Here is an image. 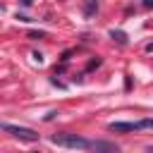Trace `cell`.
Instances as JSON below:
<instances>
[{"mask_svg":"<svg viewBox=\"0 0 153 153\" xmlns=\"http://www.w3.org/2000/svg\"><path fill=\"white\" fill-rule=\"evenodd\" d=\"M50 141H53L55 146H62V148H79V151L91 148V141H88V139H84V136H79V134H67V131L53 134Z\"/></svg>","mask_w":153,"mask_h":153,"instance_id":"cell-1","label":"cell"},{"mask_svg":"<svg viewBox=\"0 0 153 153\" xmlns=\"http://www.w3.org/2000/svg\"><path fill=\"white\" fill-rule=\"evenodd\" d=\"M0 129L5 134H10V136L19 139V141H38V131H33L29 127H17V124H10V122H2Z\"/></svg>","mask_w":153,"mask_h":153,"instance_id":"cell-2","label":"cell"},{"mask_svg":"<svg viewBox=\"0 0 153 153\" xmlns=\"http://www.w3.org/2000/svg\"><path fill=\"white\" fill-rule=\"evenodd\" d=\"M110 131L115 134H129V131H141V120L139 122H110L108 124Z\"/></svg>","mask_w":153,"mask_h":153,"instance_id":"cell-3","label":"cell"},{"mask_svg":"<svg viewBox=\"0 0 153 153\" xmlns=\"http://www.w3.org/2000/svg\"><path fill=\"white\" fill-rule=\"evenodd\" d=\"M91 151H110V153H117V143L112 141H91Z\"/></svg>","mask_w":153,"mask_h":153,"instance_id":"cell-4","label":"cell"},{"mask_svg":"<svg viewBox=\"0 0 153 153\" xmlns=\"http://www.w3.org/2000/svg\"><path fill=\"white\" fill-rule=\"evenodd\" d=\"M98 10V0H86V7H84V14L86 17H93Z\"/></svg>","mask_w":153,"mask_h":153,"instance_id":"cell-5","label":"cell"},{"mask_svg":"<svg viewBox=\"0 0 153 153\" xmlns=\"http://www.w3.org/2000/svg\"><path fill=\"white\" fill-rule=\"evenodd\" d=\"M110 38H115L120 45H127V33H124V31H115V29H112V31H110Z\"/></svg>","mask_w":153,"mask_h":153,"instance_id":"cell-6","label":"cell"},{"mask_svg":"<svg viewBox=\"0 0 153 153\" xmlns=\"http://www.w3.org/2000/svg\"><path fill=\"white\" fill-rule=\"evenodd\" d=\"M141 129H153V120H141Z\"/></svg>","mask_w":153,"mask_h":153,"instance_id":"cell-7","label":"cell"},{"mask_svg":"<svg viewBox=\"0 0 153 153\" xmlns=\"http://www.w3.org/2000/svg\"><path fill=\"white\" fill-rule=\"evenodd\" d=\"M45 33L43 31H29V38H43Z\"/></svg>","mask_w":153,"mask_h":153,"instance_id":"cell-8","label":"cell"},{"mask_svg":"<svg viewBox=\"0 0 153 153\" xmlns=\"http://www.w3.org/2000/svg\"><path fill=\"white\" fill-rule=\"evenodd\" d=\"M96 67H100V60H98V57H96V60H91V62H88V67H86V69H96Z\"/></svg>","mask_w":153,"mask_h":153,"instance_id":"cell-9","label":"cell"},{"mask_svg":"<svg viewBox=\"0 0 153 153\" xmlns=\"http://www.w3.org/2000/svg\"><path fill=\"white\" fill-rule=\"evenodd\" d=\"M31 57H33V60H36V62H43V55H41V53H33V55H31Z\"/></svg>","mask_w":153,"mask_h":153,"instance_id":"cell-10","label":"cell"},{"mask_svg":"<svg viewBox=\"0 0 153 153\" xmlns=\"http://www.w3.org/2000/svg\"><path fill=\"white\" fill-rule=\"evenodd\" d=\"M19 2H22L24 7H31V2H33V0H19Z\"/></svg>","mask_w":153,"mask_h":153,"instance_id":"cell-11","label":"cell"},{"mask_svg":"<svg viewBox=\"0 0 153 153\" xmlns=\"http://www.w3.org/2000/svg\"><path fill=\"white\" fill-rule=\"evenodd\" d=\"M143 5L146 7H153V0H143Z\"/></svg>","mask_w":153,"mask_h":153,"instance_id":"cell-12","label":"cell"},{"mask_svg":"<svg viewBox=\"0 0 153 153\" xmlns=\"http://www.w3.org/2000/svg\"><path fill=\"white\" fill-rule=\"evenodd\" d=\"M146 50H148V53H153V43H148V45H146Z\"/></svg>","mask_w":153,"mask_h":153,"instance_id":"cell-13","label":"cell"}]
</instances>
